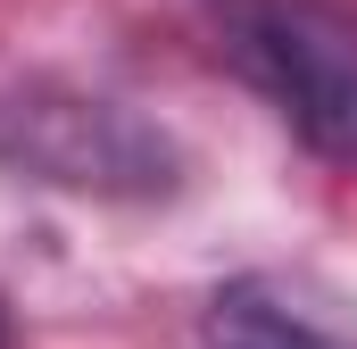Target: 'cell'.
<instances>
[{
  "label": "cell",
  "mask_w": 357,
  "mask_h": 349,
  "mask_svg": "<svg viewBox=\"0 0 357 349\" xmlns=\"http://www.w3.org/2000/svg\"><path fill=\"white\" fill-rule=\"evenodd\" d=\"M0 349H8V299H0Z\"/></svg>",
  "instance_id": "cell-4"
},
{
  "label": "cell",
  "mask_w": 357,
  "mask_h": 349,
  "mask_svg": "<svg viewBox=\"0 0 357 349\" xmlns=\"http://www.w3.org/2000/svg\"><path fill=\"white\" fill-rule=\"evenodd\" d=\"M208 349H357V299L324 274H241L208 299Z\"/></svg>",
  "instance_id": "cell-3"
},
{
  "label": "cell",
  "mask_w": 357,
  "mask_h": 349,
  "mask_svg": "<svg viewBox=\"0 0 357 349\" xmlns=\"http://www.w3.org/2000/svg\"><path fill=\"white\" fill-rule=\"evenodd\" d=\"M0 158L67 191H167L175 150L158 125H142L125 100L75 84H25L0 108Z\"/></svg>",
  "instance_id": "cell-2"
},
{
  "label": "cell",
  "mask_w": 357,
  "mask_h": 349,
  "mask_svg": "<svg viewBox=\"0 0 357 349\" xmlns=\"http://www.w3.org/2000/svg\"><path fill=\"white\" fill-rule=\"evenodd\" d=\"M233 59L324 158H357V8L341 0H250Z\"/></svg>",
  "instance_id": "cell-1"
}]
</instances>
